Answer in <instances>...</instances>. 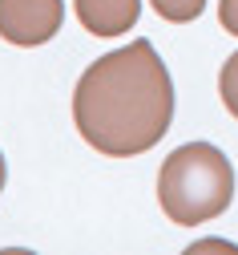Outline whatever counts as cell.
I'll use <instances>...</instances> for the list:
<instances>
[{
	"label": "cell",
	"mask_w": 238,
	"mask_h": 255,
	"mask_svg": "<svg viewBox=\"0 0 238 255\" xmlns=\"http://www.w3.org/2000/svg\"><path fill=\"white\" fill-rule=\"evenodd\" d=\"M73 122L109 158L154 150L174 122V81L158 49L133 41L97 57L73 89Z\"/></svg>",
	"instance_id": "obj_1"
},
{
	"label": "cell",
	"mask_w": 238,
	"mask_h": 255,
	"mask_svg": "<svg viewBox=\"0 0 238 255\" xmlns=\"http://www.w3.org/2000/svg\"><path fill=\"white\" fill-rule=\"evenodd\" d=\"M234 199V166L210 142H186L158 170V203L178 227H198Z\"/></svg>",
	"instance_id": "obj_2"
},
{
	"label": "cell",
	"mask_w": 238,
	"mask_h": 255,
	"mask_svg": "<svg viewBox=\"0 0 238 255\" xmlns=\"http://www.w3.org/2000/svg\"><path fill=\"white\" fill-rule=\"evenodd\" d=\"M61 20H65L61 0H0V37L16 49L49 45Z\"/></svg>",
	"instance_id": "obj_3"
},
{
	"label": "cell",
	"mask_w": 238,
	"mask_h": 255,
	"mask_svg": "<svg viewBox=\"0 0 238 255\" xmlns=\"http://www.w3.org/2000/svg\"><path fill=\"white\" fill-rule=\"evenodd\" d=\"M142 16V0H77V20L85 33L113 41L121 33H129Z\"/></svg>",
	"instance_id": "obj_4"
},
{
	"label": "cell",
	"mask_w": 238,
	"mask_h": 255,
	"mask_svg": "<svg viewBox=\"0 0 238 255\" xmlns=\"http://www.w3.org/2000/svg\"><path fill=\"white\" fill-rule=\"evenodd\" d=\"M150 4L161 20H174V24H186L206 12V0H150Z\"/></svg>",
	"instance_id": "obj_5"
},
{
	"label": "cell",
	"mask_w": 238,
	"mask_h": 255,
	"mask_svg": "<svg viewBox=\"0 0 238 255\" xmlns=\"http://www.w3.org/2000/svg\"><path fill=\"white\" fill-rule=\"evenodd\" d=\"M218 93H222V106L238 118V53L226 57V65L218 73Z\"/></svg>",
	"instance_id": "obj_6"
},
{
	"label": "cell",
	"mask_w": 238,
	"mask_h": 255,
	"mask_svg": "<svg viewBox=\"0 0 238 255\" xmlns=\"http://www.w3.org/2000/svg\"><path fill=\"white\" fill-rule=\"evenodd\" d=\"M218 20L230 37H238V0H218Z\"/></svg>",
	"instance_id": "obj_7"
},
{
	"label": "cell",
	"mask_w": 238,
	"mask_h": 255,
	"mask_svg": "<svg viewBox=\"0 0 238 255\" xmlns=\"http://www.w3.org/2000/svg\"><path fill=\"white\" fill-rule=\"evenodd\" d=\"M4 178H8V166H4V154H0V190H4Z\"/></svg>",
	"instance_id": "obj_8"
}]
</instances>
